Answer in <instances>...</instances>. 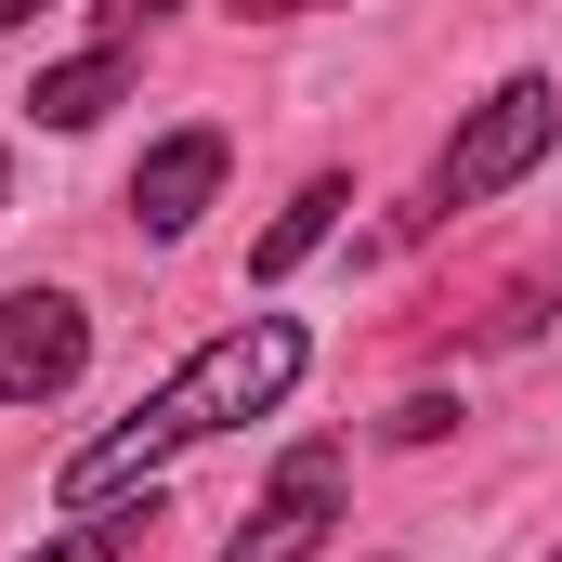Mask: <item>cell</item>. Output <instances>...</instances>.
I'll return each instance as SVG.
<instances>
[{
	"mask_svg": "<svg viewBox=\"0 0 562 562\" xmlns=\"http://www.w3.org/2000/svg\"><path fill=\"white\" fill-rule=\"evenodd\" d=\"M550 562H562V550H550Z\"/></svg>",
	"mask_w": 562,
	"mask_h": 562,
	"instance_id": "13",
	"label": "cell"
},
{
	"mask_svg": "<svg viewBox=\"0 0 562 562\" xmlns=\"http://www.w3.org/2000/svg\"><path fill=\"white\" fill-rule=\"evenodd\" d=\"M79 380H92L79 288H0V406H66Z\"/></svg>",
	"mask_w": 562,
	"mask_h": 562,
	"instance_id": "5",
	"label": "cell"
},
{
	"mask_svg": "<svg viewBox=\"0 0 562 562\" xmlns=\"http://www.w3.org/2000/svg\"><path fill=\"white\" fill-rule=\"evenodd\" d=\"M13 26H40V0H0V40H13Z\"/></svg>",
	"mask_w": 562,
	"mask_h": 562,
	"instance_id": "10",
	"label": "cell"
},
{
	"mask_svg": "<svg viewBox=\"0 0 562 562\" xmlns=\"http://www.w3.org/2000/svg\"><path fill=\"white\" fill-rule=\"evenodd\" d=\"M340 210H353V170H301V183H288V210L249 236V288H288L327 236H340Z\"/></svg>",
	"mask_w": 562,
	"mask_h": 562,
	"instance_id": "7",
	"label": "cell"
},
{
	"mask_svg": "<svg viewBox=\"0 0 562 562\" xmlns=\"http://www.w3.org/2000/svg\"><path fill=\"white\" fill-rule=\"evenodd\" d=\"M367 562H393V550H367Z\"/></svg>",
	"mask_w": 562,
	"mask_h": 562,
	"instance_id": "12",
	"label": "cell"
},
{
	"mask_svg": "<svg viewBox=\"0 0 562 562\" xmlns=\"http://www.w3.org/2000/svg\"><path fill=\"white\" fill-rule=\"evenodd\" d=\"M431 431H458V406H445V393H406V406H393V445H431Z\"/></svg>",
	"mask_w": 562,
	"mask_h": 562,
	"instance_id": "9",
	"label": "cell"
},
{
	"mask_svg": "<svg viewBox=\"0 0 562 562\" xmlns=\"http://www.w3.org/2000/svg\"><path fill=\"white\" fill-rule=\"evenodd\" d=\"M340 510H353V458L327 445V431H301L276 471H262V497H249V524L223 537L210 562H314L340 537Z\"/></svg>",
	"mask_w": 562,
	"mask_h": 562,
	"instance_id": "3",
	"label": "cell"
},
{
	"mask_svg": "<svg viewBox=\"0 0 562 562\" xmlns=\"http://www.w3.org/2000/svg\"><path fill=\"white\" fill-rule=\"evenodd\" d=\"M301 380H314V327H301V314H236L223 340H196V353L144 393L132 419H105L66 471H53V510L92 524V510H119V497H157L170 458H196V445H223V431L276 419Z\"/></svg>",
	"mask_w": 562,
	"mask_h": 562,
	"instance_id": "1",
	"label": "cell"
},
{
	"mask_svg": "<svg viewBox=\"0 0 562 562\" xmlns=\"http://www.w3.org/2000/svg\"><path fill=\"white\" fill-rule=\"evenodd\" d=\"M0 210H13V157H0Z\"/></svg>",
	"mask_w": 562,
	"mask_h": 562,
	"instance_id": "11",
	"label": "cell"
},
{
	"mask_svg": "<svg viewBox=\"0 0 562 562\" xmlns=\"http://www.w3.org/2000/svg\"><path fill=\"white\" fill-rule=\"evenodd\" d=\"M562 157V79H537V66H510L484 105H458V132L431 144V170H419V196L393 210V236L380 249H419V236H445L458 210H497L510 183H537Z\"/></svg>",
	"mask_w": 562,
	"mask_h": 562,
	"instance_id": "2",
	"label": "cell"
},
{
	"mask_svg": "<svg viewBox=\"0 0 562 562\" xmlns=\"http://www.w3.org/2000/svg\"><path fill=\"white\" fill-rule=\"evenodd\" d=\"M223 183H236V132H223V119L157 132V144L132 157V236H144V249H183V236L223 210Z\"/></svg>",
	"mask_w": 562,
	"mask_h": 562,
	"instance_id": "4",
	"label": "cell"
},
{
	"mask_svg": "<svg viewBox=\"0 0 562 562\" xmlns=\"http://www.w3.org/2000/svg\"><path fill=\"white\" fill-rule=\"evenodd\" d=\"M157 524H170L157 497H119V510H92V524H53L40 550H13V562H132L144 537H157Z\"/></svg>",
	"mask_w": 562,
	"mask_h": 562,
	"instance_id": "8",
	"label": "cell"
},
{
	"mask_svg": "<svg viewBox=\"0 0 562 562\" xmlns=\"http://www.w3.org/2000/svg\"><path fill=\"white\" fill-rule=\"evenodd\" d=\"M132 79H144V40H79L66 66L26 79V119H40V132H105V119L132 105Z\"/></svg>",
	"mask_w": 562,
	"mask_h": 562,
	"instance_id": "6",
	"label": "cell"
}]
</instances>
